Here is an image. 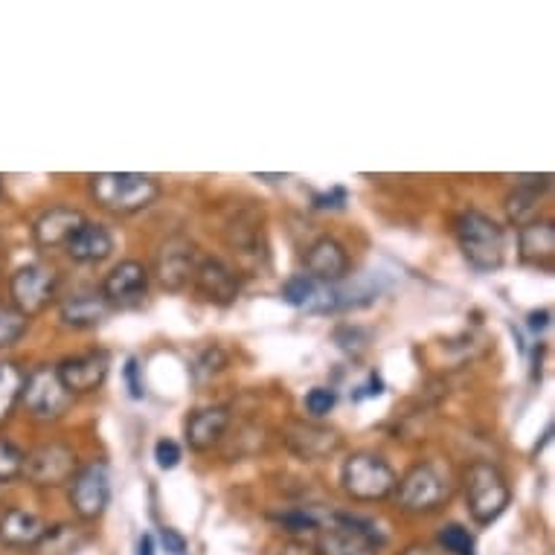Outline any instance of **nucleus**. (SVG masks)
<instances>
[{"label": "nucleus", "instance_id": "c9c22d12", "mask_svg": "<svg viewBox=\"0 0 555 555\" xmlns=\"http://www.w3.org/2000/svg\"><path fill=\"white\" fill-rule=\"evenodd\" d=\"M228 366V356L221 352L219 346H210V349H204V356L198 361V370H207V373H219Z\"/></svg>", "mask_w": 555, "mask_h": 555}, {"label": "nucleus", "instance_id": "412c9836", "mask_svg": "<svg viewBox=\"0 0 555 555\" xmlns=\"http://www.w3.org/2000/svg\"><path fill=\"white\" fill-rule=\"evenodd\" d=\"M111 314V306L105 302L100 292H79L64 297L62 306H59V318H62V326L79 328V332H88V328L102 326Z\"/></svg>", "mask_w": 555, "mask_h": 555}, {"label": "nucleus", "instance_id": "b1692460", "mask_svg": "<svg viewBox=\"0 0 555 555\" xmlns=\"http://www.w3.org/2000/svg\"><path fill=\"white\" fill-rule=\"evenodd\" d=\"M550 181L553 178H546L541 183H532V175L529 178H520L515 192H512L509 198H506V216H509L512 224H529V221H535L538 207H541V192L550 190Z\"/></svg>", "mask_w": 555, "mask_h": 555}, {"label": "nucleus", "instance_id": "a211bd4d", "mask_svg": "<svg viewBox=\"0 0 555 555\" xmlns=\"http://www.w3.org/2000/svg\"><path fill=\"white\" fill-rule=\"evenodd\" d=\"M518 256L520 262L538 271H555V224L553 221H529L518 230Z\"/></svg>", "mask_w": 555, "mask_h": 555}, {"label": "nucleus", "instance_id": "79ce46f5", "mask_svg": "<svg viewBox=\"0 0 555 555\" xmlns=\"http://www.w3.org/2000/svg\"><path fill=\"white\" fill-rule=\"evenodd\" d=\"M137 555H157V546H155V535H143L140 538V544H137Z\"/></svg>", "mask_w": 555, "mask_h": 555}, {"label": "nucleus", "instance_id": "f257e3e1", "mask_svg": "<svg viewBox=\"0 0 555 555\" xmlns=\"http://www.w3.org/2000/svg\"><path fill=\"white\" fill-rule=\"evenodd\" d=\"M454 238L468 268L477 273L498 271L506 259V233L492 216L480 210H465L454 221Z\"/></svg>", "mask_w": 555, "mask_h": 555}, {"label": "nucleus", "instance_id": "2eb2a0df", "mask_svg": "<svg viewBox=\"0 0 555 555\" xmlns=\"http://www.w3.org/2000/svg\"><path fill=\"white\" fill-rule=\"evenodd\" d=\"M283 302L309 314H328L344 306V297L332 285L311 280L309 273H294L283 283Z\"/></svg>", "mask_w": 555, "mask_h": 555}, {"label": "nucleus", "instance_id": "f03ea898", "mask_svg": "<svg viewBox=\"0 0 555 555\" xmlns=\"http://www.w3.org/2000/svg\"><path fill=\"white\" fill-rule=\"evenodd\" d=\"M91 195L102 210L117 216H134L146 210L160 195V183L155 175L143 172H100L88 178Z\"/></svg>", "mask_w": 555, "mask_h": 555}, {"label": "nucleus", "instance_id": "c756f323", "mask_svg": "<svg viewBox=\"0 0 555 555\" xmlns=\"http://www.w3.org/2000/svg\"><path fill=\"white\" fill-rule=\"evenodd\" d=\"M24 451H21L12 439L0 437V482H10L15 477H21V468H24Z\"/></svg>", "mask_w": 555, "mask_h": 555}, {"label": "nucleus", "instance_id": "f3484780", "mask_svg": "<svg viewBox=\"0 0 555 555\" xmlns=\"http://www.w3.org/2000/svg\"><path fill=\"white\" fill-rule=\"evenodd\" d=\"M230 428V408L224 404H207V408H195L183 420V437L192 451H210L219 446L221 437Z\"/></svg>", "mask_w": 555, "mask_h": 555}, {"label": "nucleus", "instance_id": "dca6fc26", "mask_svg": "<svg viewBox=\"0 0 555 555\" xmlns=\"http://www.w3.org/2000/svg\"><path fill=\"white\" fill-rule=\"evenodd\" d=\"M285 446L300 460L318 463V460H326L340 448V434L332 428H323V425H314V422L297 420L288 422V428H285Z\"/></svg>", "mask_w": 555, "mask_h": 555}, {"label": "nucleus", "instance_id": "7ed1b4c3", "mask_svg": "<svg viewBox=\"0 0 555 555\" xmlns=\"http://www.w3.org/2000/svg\"><path fill=\"white\" fill-rule=\"evenodd\" d=\"M465 503H468V515L474 518V524H480V527H489L509 509L512 489L498 465L486 463V460L468 465Z\"/></svg>", "mask_w": 555, "mask_h": 555}, {"label": "nucleus", "instance_id": "39448f33", "mask_svg": "<svg viewBox=\"0 0 555 555\" xmlns=\"http://www.w3.org/2000/svg\"><path fill=\"white\" fill-rule=\"evenodd\" d=\"M382 538L370 520H361L346 512H335L328 520H320L318 555H378Z\"/></svg>", "mask_w": 555, "mask_h": 555}, {"label": "nucleus", "instance_id": "aec40b11", "mask_svg": "<svg viewBox=\"0 0 555 555\" xmlns=\"http://www.w3.org/2000/svg\"><path fill=\"white\" fill-rule=\"evenodd\" d=\"M85 221L88 219L76 207H50V210L38 216L33 238H36L38 247H47V250L64 247L76 236V230L82 228Z\"/></svg>", "mask_w": 555, "mask_h": 555}, {"label": "nucleus", "instance_id": "9d476101", "mask_svg": "<svg viewBox=\"0 0 555 555\" xmlns=\"http://www.w3.org/2000/svg\"><path fill=\"white\" fill-rule=\"evenodd\" d=\"M111 503V472L105 463H88L70 480V506L82 520H96Z\"/></svg>", "mask_w": 555, "mask_h": 555}, {"label": "nucleus", "instance_id": "72a5a7b5", "mask_svg": "<svg viewBox=\"0 0 555 555\" xmlns=\"http://www.w3.org/2000/svg\"><path fill=\"white\" fill-rule=\"evenodd\" d=\"M346 201H349V192L344 186H332L326 192H314L311 195V207L314 210H344Z\"/></svg>", "mask_w": 555, "mask_h": 555}, {"label": "nucleus", "instance_id": "37998d69", "mask_svg": "<svg viewBox=\"0 0 555 555\" xmlns=\"http://www.w3.org/2000/svg\"><path fill=\"white\" fill-rule=\"evenodd\" d=\"M541 352H544V344L535 346V361H532V382H541Z\"/></svg>", "mask_w": 555, "mask_h": 555}, {"label": "nucleus", "instance_id": "7c9ffc66", "mask_svg": "<svg viewBox=\"0 0 555 555\" xmlns=\"http://www.w3.org/2000/svg\"><path fill=\"white\" fill-rule=\"evenodd\" d=\"M276 520H280V527H285V532H292V535H309V532H318L320 529V518L309 509H288L283 512V515H276Z\"/></svg>", "mask_w": 555, "mask_h": 555}, {"label": "nucleus", "instance_id": "c03bdc74", "mask_svg": "<svg viewBox=\"0 0 555 555\" xmlns=\"http://www.w3.org/2000/svg\"><path fill=\"white\" fill-rule=\"evenodd\" d=\"M259 181H268V183H276V181H285V175H256Z\"/></svg>", "mask_w": 555, "mask_h": 555}, {"label": "nucleus", "instance_id": "a878e982", "mask_svg": "<svg viewBox=\"0 0 555 555\" xmlns=\"http://www.w3.org/2000/svg\"><path fill=\"white\" fill-rule=\"evenodd\" d=\"M24 382H27V373L15 361H0V425L10 422V416L21 404Z\"/></svg>", "mask_w": 555, "mask_h": 555}, {"label": "nucleus", "instance_id": "6ab92c4d", "mask_svg": "<svg viewBox=\"0 0 555 555\" xmlns=\"http://www.w3.org/2000/svg\"><path fill=\"white\" fill-rule=\"evenodd\" d=\"M306 271L318 283L335 285L349 273V254L337 238L323 236L306 250Z\"/></svg>", "mask_w": 555, "mask_h": 555}, {"label": "nucleus", "instance_id": "6e6552de", "mask_svg": "<svg viewBox=\"0 0 555 555\" xmlns=\"http://www.w3.org/2000/svg\"><path fill=\"white\" fill-rule=\"evenodd\" d=\"M74 401L76 396H70L67 387L59 382L55 366L41 364L33 373H27L24 392H21V408L27 410V416H33L36 422H59L70 413Z\"/></svg>", "mask_w": 555, "mask_h": 555}, {"label": "nucleus", "instance_id": "a18cd8bd", "mask_svg": "<svg viewBox=\"0 0 555 555\" xmlns=\"http://www.w3.org/2000/svg\"><path fill=\"white\" fill-rule=\"evenodd\" d=\"M0 264H3V250H0Z\"/></svg>", "mask_w": 555, "mask_h": 555}, {"label": "nucleus", "instance_id": "58836bf2", "mask_svg": "<svg viewBox=\"0 0 555 555\" xmlns=\"http://www.w3.org/2000/svg\"><path fill=\"white\" fill-rule=\"evenodd\" d=\"M550 318H553V311L550 309H541V311H532V314H529V320H527V326H529V332H544L546 326H550Z\"/></svg>", "mask_w": 555, "mask_h": 555}, {"label": "nucleus", "instance_id": "c85d7f7f", "mask_svg": "<svg viewBox=\"0 0 555 555\" xmlns=\"http://www.w3.org/2000/svg\"><path fill=\"white\" fill-rule=\"evenodd\" d=\"M29 320L21 314L18 309H12V306H0V352L3 349H12V346L18 344L21 337L27 335Z\"/></svg>", "mask_w": 555, "mask_h": 555}, {"label": "nucleus", "instance_id": "473e14b6", "mask_svg": "<svg viewBox=\"0 0 555 555\" xmlns=\"http://www.w3.org/2000/svg\"><path fill=\"white\" fill-rule=\"evenodd\" d=\"M183 460V451L181 446L175 442V439H157L155 442V463L160 472H172V468H178Z\"/></svg>", "mask_w": 555, "mask_h": 555}, {"label": "nucleus", "instance_id": "a19ab883", "mask_svg": "<svg viewBox=\"0 0 555 555\" xmlns=\"http://www.w3.org/2000/svg\"><path fill=\"white\" fill-rule=\"evenodd\" d=\"M401 555H446V553L434 544H410Z\"/></svg>", "mask_w": 555, "mask_h": 555}, {"label": "nucleus", "instance_id": "ea45409f", "mask_svg": "<svg viewBox=\"0 0 555 555\" xmlns=\"http://www.w3.org/2000/svg\"><path fill=\"white\" fill-rule=\"evenodd\" d=\"M280 555H318V550L311 544H306V541H292V544H285L283 550H280Z\"/></svg>", "mask_w": 555, "mask_h": 555}, {"label": "nucleus", "instance_id": "49530a36", "mask_svg": "<svg viewBox=\"0 0 555 555\" xmlns=\"http://www.w3.org/2000/svg\"><path fill=\"white\" fill-rule=\"evenodd\" d=\"M0 192H3V183H0Z\"/></svg>", "mask_w": 555, "mask_h": 555}, {"label": "nucleus", "instance_id": "f8f14e48", "mask_svg": "<svg viewBox=\"0 0 555 555\" xmlns=\"http://www.w3.org/2000/svg\"><path fill=\"white\" fill-rule=\"evenodd\" d=\"M192 288H195V294L204 302L228 309V306L238 300L242 283H238V273L230 264H224L216 256L201 254L195 273H192Z\"/></svg>", "mask_w": 555, "mask_h": 555}, {"label": "nucleus", "instance_id": "20e7f679", "mask_svg": "<svg viewBox=\"0 0 555 555\" xmlns=\"http://www.w3.org/2000/svg\"><path fill=\"white\" fill-rule=\"evenodd\" d=\"M396 482H399V477L392 472V465L373 451H358L340 468V486L352 501H387L396 492Z\"/></svg>", "mask_w": 555, "mask_h": 555}, {"label": "nucleus", "instance_id": "2f4dec72", "mask_svg": "<svg viewBox=\"0 0 555 555\" xmlns=\"http://www.w3.org/2000/svg\"><path fill=\"white\" fill-rule=\"evenodd\" d=\"M337 404V392L332 387H311L306 392V413L311 420H326L328 413L335 410Z\"/></svg>", "mask_w": 555, "mask_h": 555}, {"label": "nucleus", "instance_id": "bb28decb", "mask_svg": "<svg viewBox=\"0 0 555 555\" xmlns=\"http://www.w3.org/2000/svg\"><path fill=\"white\" fill-rule=\"evenodd\" d=\"M82 544L85 535L79 529L70 527V524H59L53 529L47 527L44 538L33 550H36V555H76L82 550Z\"/></svg>", "mask_w": 555, "mask_h": 555}, {"label": "nucleus", "instance_id": "f704fd0d", "mask_svg": "<svg viewBox=\"0 0 555 555\" xmlns=\"http://www.w3.org/2000/svg\"><path fill=\"white\" fill-rule=\"evenodd\" d=\"M122 378H126L128 396H131V399H146V387H143V375H140V361H137V358H128L126 366H122Z\"/></svg>", "mask_w": 555, "mask_h": 555}, {"label": "nucleus", "instance_id": "1a4fd4ad", "mask_svg": "<svg viewBox=\"0 0 555 555\" xmlns=\"http://www.w3.org/2000/svg\"><path fill=\"white\" fill-rule=\"evenodd\" d=\"M79 472V456L67 442H41L24 456L21 477L36 489H59L64 482L74 480Z\"/></svg>", "mask_w": 555, "mask_h": 555}, {"label": "nucleus", "instance_id": "e433bc0d", "mask_svg": "<svg viewBox=\"0 0 555 555\" xmlns=\"http://www.w3.org/2000/svg\"><path fill=\"white\" fill-rule=\"evenodd\" d=\"M160 541H164L166 553L169 555H186V538L175 529H160Z\"/></svg>", "mask_w": 555, "mask_h": 555}, {"label": "nucleus", "instance_id": "4468645a", "mask_svg": "<svg viewBox=\"0 0 555 555\" xmlns=\"http://www.w3.org/2000/svg\"><path fill=\"white\" fill-rule=\"evenodd\" d=\"M111 370V358L108 352H82V356H70L62 358L55 364V375L59 382L67 387L70 396H85V392H96L105 384Z\"/></svg>", "mask_w": 555, "mask_h": 555}, {"label": "nucleus", "instance_id": "0eeeda50", "mask_svg": "<svg viewBox=\"0 0 555 555\" xmlns=\"http://www.w3.org/2000/svg\"><path fill=\"white\" fill-rule=\"evenodd\" d=\"M396 498L408 515H430L442 509L451 498V482L434 463L413 465L399 482H396Z\"/></svg>", "mask_w": 555, "mask_h": 555}, {"label": "nucleus", "instance_id": "9b49d317", "mask_svg": "<svg viewBox=\"0 0 555 555\" xmlns=\"http://www.w3.org/2000/svg\"><path fill=\"white\" fill-rule=\"evenodd\" d=\"M100 294L114 309H134L146 300L149 294V268L137 259H122L105 273Z\"/></svg>", "mask_w": 555, "mask_h": 555}, {"label": "nucleus", "instance_id": "4c0bfd02", "mask_svg": "<svg viewBox=\"0 0 555 555\" xmlns=\"http://www.w3.org/2000/svg\"><path fill=\"white\" fill-rule=\"evenodd\" d=\"M361 392H356V399H378L384 392V382L382 375L378 373H370V378H366L364 387H358Z\"/></svg>", "mask_w": 555, "mask_h": 555}, {"label": "nucleus", "instance_id": "393cba45", "mask_svg": "<svg viewBox=\"0 0 555 555\" xmlns=\"http://www.w3.org/2000/svg\"><path fill=\"white\" fill-rule=\"evenodd\" d=\"M259 238H262V224L256 219L254 210H242L236 219L224 228V242L233 254L238 256H259Z\"/></svg>", "mask_w": 555, "mask_h": 555}, {"label": "nucleus", "instance_id": "4be33fe9", "mask_svg": "<svg viewBox=\"0 0 555 555\" xmlns=\"http://www.w3.org/2000/svg\"><path fill=\"white\" fill-rule=\"evenodd\" d=\"M64 254L79 264H100L114 254V233L100 221H85L76 236L64 245Z\"/></svg>", "mask_w": 555, "mask_h": 555}, {"label": "nucleus", "instance_id": "423d86ee", "mask_svg": "<svg viewBox=\"0 0 555 555\" xmlns=\"http://www.w3.org/2000/svg\"><path fill=\"white\" fill-rule=\"evenodd\" d=\"M59 283L62 276L50 262H29L10 276L12 309H18L24 318H38L44 314L59 297Z\"/></svg>", "mask_w": 555, "mask_h": 555}, {"label": "nucleus", "instance_id": "cd10ccee", "mask_svg": "<svg viewBox=\"0 0 555 555\" xmlns=\"http://www.w3.org/2000/svg\"><path fill=\"white\" fill-rule=\"evenodd\" d=\"M437 546L446 555H477L474 553L472 532L465 527H460V524H446V527L439 529Z\"/></svg>", "mask_w": 555, "mask_h": 555}, {"label": "nucleus", "instance_id": "5701e85b", "mask_svg": "<svg viewBox=\"0 0 555 555\" xmlns=\"http://www.w3.org/2000/svg\"><path fill=\"white\" fill-rule=\"evenodd\" d=\"M44 520L38 518L36 512L12 506L0 515V541L12 550H33L44 538Z\"/></svg>", "mask_w": 555, "mask_h": 555}, {"label": "nucleus", "instance_id": "ddd939ff", "mask_svg": "<svg viewBox=\"0 0 555 555\" xmlns=\"http://www.w3.org/2000/svg\"><path fill=\"white\" fill-rule=\"evenodd\" d=\"M201 259V250L195 247V242L186 236H172L166 238L160 250H157L155 271L160 276V283L169 292H183L192 285V273H195V264Z\"/></svg>", "mask_w": 555, "mask_h": 555}]
</instances>
